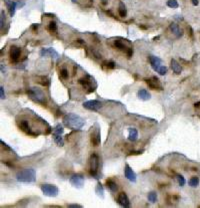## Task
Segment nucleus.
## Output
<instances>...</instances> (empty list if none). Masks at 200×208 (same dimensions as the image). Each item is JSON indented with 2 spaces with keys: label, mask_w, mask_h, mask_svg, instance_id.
<instances>
[{
  "label": "nucleus",
  "mask_w": 200,
  "mask_h": 208,
  "mask_svg": "<svg viewBox=\"0 0 200 208\" xmlns=\"http://www.w3.org/2000/svg\"><path fill=\"white\" fill-rule=\"evenodd\" d=\"M63 125L71 130H79L84 126L85 121L76 114H67L63 117Z\"/></svg>",
  "instance_id": "f257e3e1"
},
{
  "label": "nucleus",
  "mask_w": 200,
  "mask_h": 208,
  "mask_svg": "<svg viewBox=\"0 0 200 208\" xmlns=\"http://www.w3.org/2000/svg\"><path fill=\"white\" fill-rule=\"evenodd\" d=\"M27 95L35 103L41 104V105H46L47 100H46V97H45V94L39 88L34 87L27 90Z\"/></svg>",
  "instance_id": "f03ea898"
},
{
  "label": "nucleus",
  "mask_w": 200,
  "mask_h": 208,
  "mask_svg": "<svg viewBox=\"0 0 200 208\" xmlns=\"http://www.w3.org/2000/svg\"><path fill=\"white\" fill-rule=\"evenodd\" d=\"M36 174L33 169H24L16 174V179L22 183H33L36 180Z\"/></svg>",
  "instance_id": "7ed1b4c3"
},
{
  "label": "nucleus",
  "mask_w": 200,
  "mask_h": 208,
  "mask_svg": "<svg viewBox=\"0 0 200 208\" xmlns=\"http://www.w3.org/2000/svg\"><path fill=\"white\" fill-rule=\"evenodd\" d=\"M78 82H79L84 89L87 90L88 93H92V92L95 91L96 88H97V84H96L95 80L90 76H84V78H79Z\"/></svg>",
  "instance_id": "20e7f679"
},
{
  "label": "nucleus",
  "mask_w": 200,
  "mask_h": 208,
  "mask_svg": "<svg viewBox=\"0 0 200 208\" xmlns=\"http://www.w3.org/2000/svg\"><path fill=\"white\" fill-rule=\"evenodd\" d=\"M41 191L45 196L48 197H56L58 195V188L53 184H42L40 186Z\"/></svg>",
  "instance_id": "39448f33"
},
{
  "label": "nucleus",
  "mask_w": 200,
  "mask_h": 208,
  "mask_svg": "<svg viewBox=\"0 0 200 208\" xmlns=\"http://www.w3.org/2000/svg\"><path fill=\"white\" fill-rule=\"evenodd\" d=\"M98 167H99V157L97 156V154L93 153L90 156V169L89 173L93 177H97V171Z\"/></svg>",
  "instance_id": "423d86ee"
},
{
  "label": "nucleus",
  "mask_w": 200,
  "mask_h": 208,
  "mask_svg": "<svg viewBox=\"0 0 200 208\" xmlns=\"http://www.w3.org/2000/svg\"><path fill=\"white\" fill-rule=\"evenodd\" d=\"M102 103L99 101H95V100H92V101H87L83 103V108L89 110V111H93V112H98L100 111V109L102 108Z\"/></svg>",
  "instance_id": "0eeeda50"
},
{
  "label": "nucleus",
  "mask_w": 200,
  "mask_h": 208,
  "mask_svg": "<svg viewBox=\"0 0 200 208\" xmlns=\"http://www.w3.org/2000/svg\"><path fill=\"white\" fill-rule=\"evenodd\" d=\"M69 182L73 187L82 188L84 186V177L81 174H74L70 177Z\"/></svg>",
  "instance_id": "6e6552de"
},
{
  "label": "nucleus",
  "mask_w": 200,
  "mask_h": 208,
  "mask_svg": "<svg viewBox=\"0 0 200 208\" xmlns=\"http://www.w3.org/2000/svg\"><path fill=\"white\" fill-rule=\"evenodd\" d=\"M144 80L147 84V86H148L151 90L162 91V89H163L161 84H160L159 80H158V78H156V76H152V78H145Z\"/></svg>",
  "instance_id": "1a4fd4ad"
},
{
  "label": "nucleus",
  "mask_w": 200,
  "mask_h": 208,
  "mask_svg": "<svg viewBox=\"0 0 200 208\" xmlns=\"http://www.w3.org/2000/svg\"><path fill=\"white\" fill-rule=\"evenodd\" d=\"M21 54V49L17 46L13 45L10 48V52H9V56H10V60L12 62H17L20 58Z\"/></svg>",
  "instance_id": "9d476101"
},
{
  "label": "nucleus",
  "mask_w": 200,
  "mask_h": 208,
  "mask_svg": "<svg viewBox=\"0 0 200 208\" xmlns=\"http://www.w3.org/2000/svg\"><path fill=\"white\" fill-rule=\"evenodd\" d=\"M40 56H50V58H58V52L56 51L54 48H42V49L39 51Z\"/></svg>",
  "instance_id": "9b49d317"
},
{
  "label": "nucleus",
  "mask_w": 200,
  "mask_h": 208,
  "mask_svg": "<svg viewBox=\"0 0 200 208\" xmlns=\"http://www.w3.org/2000/svg\"><path fill=\"white\" fill-rule=\"evenodd\" d=\"M19 127H20V129L25 133V134L29 135V136H33V137L38 136V134H36V133H33L32 131H31L30 126H29V124H28V122H27V121H21L20 124H19Z\"/></svg>",
  "instance_id": "f8f14e48"
},
{
  "label": "nucleus",
  "mask_w": 200,
  "mask_h": 208,
  "mask_svg": "<svg viewBox=\"0 0 200 208\" xmlns=\"http://www.w3.org/2000/svg\"><path fill=\"white\" fill-rule=\"evenodd\" d=\"M124 175H125V178H127L130 182H133V183L136 182V174H135V172L129 167L128 165H126L124 168Z\"/></svg>",
  "instance_id": "ddd939ff"
},
{
  "label": "nucleus",
  "mask_w": 200,
  "mask_h": 208,
  "mask_svg": "<svg viewBox=\"0 0 200 208\" xmlns=\"http://www.w3.org/2000/svg\"><path fill=\"white\" fill-rule=\"evenodd\" d=\"M117 202H118L119 205L123 206V207H129V205H130L128 196H127L126 193H124V192H122V193H120L118 195V197H117Z\"/></svg>",
  "instance_id": "4468645a"
},
{
  "label": "nucleus",
  "mask_w": 200,
  "mask_h": 208,
  "mask_svg": "<svg viewBox=\"0 0 200 208\" xmlns=\"http://www.w3.org/2000/svg\"><path fill=\"white\" fill-rule=\"evenodd\" d=\"M91 143L94 147H97L101 143V136H100V130L97 129L93 134L91 135Z\"/></svg>",
  "instance_id": "2eb2a0df"
},
{
  "label": "nucleus",
  "mask_w": 200,
  "mask_h": 208,
  "mask_svg": "<svg viewBox=\"0 0 200 208\" xmlns=\"http://www.w3.org/2000/svg\"><path fill=\"white\" fill-rule=\"evenodd\" d=\"M169 29L176 36V38H179V37H181L182 35H183V31L179 28V26H178L176 23H171V24L169 25Z\"/></svg>",
  "instance_id": "dca6fc26"
},
{
  "label": "nucleus",
  "mask_w": 200,
  "mask_h": 208,
  "mask_svg": "<svg viewBox=\"0 0 200 208\" xmlns=\"http://www.w3.org/2000/svg\"><path fill=\"white\" fill-rule=\"evenodd\" d=\"M5 4H6L7 8H8L9 14L12 17L15 14V9L17 7V3L14 2V1H10V0H5Z\"/></svg>",
  "instance_id": "f3484780"
},
{
  "label": "nucleus",
  "mask_w": 200,
  "mask_h": 208,
  "mask_svg": "<svg viewBox=\"0 0 200 208\" xmlns=\"http://www.w3.org/2000/svg\"><path fill=\"white\" fill-rule=\"evenodd\" d=\"M137 96H138V98L141 101H149V100L151 99V95L144 89L139 90L138 93H137Z\"/></svg>",
  "instance_id": "a211bd4d"
},
{
  "label": "nucleus",
  "mask_w": 200,
  "mask_h": 208,
  "mask_svg": "<svg viewBox=\"0 0 200 208\" xmlns=\"http://www.w3.org/2000/svg\"><path fill=\"white\" fill-rule=\"evenodd\" d=\"M138 139V131L135 128H129L128 129V140L131 142H135Z\"/></svg>",
  "instance_id": "6ab92c4d"
},
{
  "label": "nucleus",
  "mask_w": 200,
  "mask_h": 208,
  "mask_svg": "<svg viewBox=\"0 0 200 208\" xmlns=\"http://www.w3.org/2000/svg\"><path fill=\"white\" fill-rule=\"evenodd\" d=\"M106 186L111 192H113V193H115V192L118 191V185H117V184L115 183L112 179L106 180Z\"/></svg>",
  "instance_id": "aec40b11"
},
{
  "label": "nucleus",
  "mask_w": 200,
  "mask_h": 208,
  "mask_svg": "<svg viewBox=\"0 0 200 208\" xmlns=\"http://www.w3.org/2000/svg\"><path fill=\"white\" fill-rule=\"evenodd\" d=\"M171 68L174 72V74H179L181 72V64L175 60H171Z\"/></svg>",
  "instance_id": "412c9836"
},
{
  "label": "nucleus",
  "mask_w": 200,
  "mask_h": 208,
  "mask_svg": "<svg viewBox=\"0 0 200 208\" xmlns=\"http://www.w3.org/2000/svg\"><path fill=\"white\" fill-rule=\"evenodd\" d=\"M152 68H153L155 72H157L159 74H161V76H165L166 74H167V68L164 66H152Z\"/></svg>",
  "instance_id": "4be33fe9"
},
{
  "label": "nucleus",
  "mask_w": 200,
  "mask_h": 208,
  "mask_svg": "<svg viewBox=\"0 0 200 208\" xmlns=\"http://www.w3.org/2000/svg\"><path fill=\"white\" fill-rule=\"evenodd\" d=\"M149 62L151 64V66H160L162 64V60L159 58H156V56H149Z\"/></svg>",
  "instance_id": "5701e85b"
},
{
  "label": "nucleus",
  "mask_w": 200,
  "mask_h": 208,
  "mask_svg": "<svg viewBox=\"0 0 200 208\" xmlns=\"http://www.w3.org/2000/svg\"><path fill=\"white\" fill-rule=\"evenodd\" d=\"M118 13L120 15V17H126L127 15V10H126V6L124 5L123 2L119 3V7H118Z\"/></svg>",
  "instance_id": "b1692460"
},
{
  "label": "nucleus",
  "mask_w": 200,
  "mask_h": 208,
  "mask_svg": "<svg viewBox=\"0 0 200 208\" xmlns=\"http://www.w3.org/2000/svg\"><path fill=\"white\" fill-rule=\"evenodd\" d=\"M47 29H48L49 32H51V33L57 32V24H56L55 21H50V22L48 23Z\"/></svg>",
  "instance_id": "393cba45"
},
{
  "label": "nucleus",
  "mask_w": 200,
  "mask_h": 208,
  "mask_svg": "<svg viewBox=\"0 0 200 208\" xmlns=\"http://www.w3.org/2000/svg\"><path fill=\"white\" fill-rule=\"evenodd\" d=\"M53 140L57 146L62 147L64 145V141H63V138L61 137V135H53Z\"/></svg>",
  "instance_id": "a878e982"
},
{
  "label": "nucleus",
  "mask_w": 200,
  "mask_h": 208,
  "mask_svg": "<svg viewBox=\"0 0 200 208\" xmlns=\"http://www.w3.org/2000/svg\"><path fill=\"white\" fill-rule=\"evenodd\" d=\"M63 132H64V129H63V127L61 126V125H56L55 127H54V129H53V135H62L63 134Z\"/></svg>",
  "instance_id": "bb28decb"
},
{
  "label": "nucleus",
  "mask_w": 200,
  "mask_h": 208,
  "mask_svg": "<svg viewBox=\"0 0 200 208\" xmlns=\"http://www.w3.org/2000/svg\"><path fill=\"white\" fill-rule=\"evenodd\" d=\"M95 192H96V194H97V195L101 196V197H103V196H104V195H103V194H104V190H103V187H102V185H101V183H99V182L97 183Z\"/></svg>",
  "instance_id": "cd10ccee"
},
{
  "label": "nucleus",
  "mask_w": 200,
  "mask_h": 208,
  "mask_svg": "<svg viewBox=\"0 0 200 208\" xmlns=\"http://www.w3.org/2000/svg\"><path fill=\"white\" fill-rule=\"evenodd\" d=\"M39 84H41L44 87H49L50 86V80L46 76H41L40 80H39Z\"/></svg>",
  "instance_id": "c85d7f7f"
},
{
  "label": "nucleus",
  "mask_w": 200,
  "mask_h": 208,
  "mask_svg": "<svg viewBox=\"0 0 200 208\" xmlns=\"http://www.w3.org/2000/svg\"><path fill=\"white\" fill-rule=\"evenodd\" d=\"M189 185L193 188L197 187V186L199 185V178L198 177H192L191 179L189 180Z\"/></svg>",
  "instance_id": "c756f323"
},
{
  "label": "nucleus",
  "mask_w": 200,
  "mask_h": 208,
  "mask_svg": "<svg viewBox=\"0 0 200 208\" xmlns=\"http://www.w3.org/2000/svg\"><path fill=\"white\" fill-rule=\"evenodd\" d=\"M156 200H157V194H156V192H150V193L148 194V201L151 202V203H154V202H156Z\"/></svg>",
  "instance_id": "7c9ffc66"
},
{
  "label": "nucleus",
  "mask_w": 200,
  "mask_h": 208,
  "mask_svg": "<svg viewBox=\"0 0 200 208\" xmlns=\"http://www.w3.org/2000/svg\"><path fill=\"white\" fill-rule=\"evenodd\" d=\"M167 6L170 7V8H178V7H179V4H178V2L176 0H168Z\"/></svg>",
  "instance_id": "2f4dec72"
},
{
  "label": "nucleus",
  "mask_w": 200,
  "mask_h": 208,
  "mask_svg": "<svg viewBox=\"0 0 200 208\" xmlns=\"http://www.w3.org/2000/svg\"><path fill=\"white\" fill-rule=\"evenodd\" d=\"M113 45L115 46L116 48H118V49H120V50H124L125 48V45L124 44L121 42V41H119V40H115L114 42H113Z\"/></svg>",
  "instance_id": "473e14b6"
},
{
  "label": "nucleus",
  "mask_w": 200,
  "mask_h": 208,
  "mask_svg": "<svg viewBox=\"0 0 200 208\" xmlns=\"http://www.w3.org/2000/svg\"><path fill=\"white\" fill-rule=\"evenodd\" d=\"M68 76H69L68 70H66V68H62V70H60V78H61L62 80H67Z\"/></svg>",
  "instance_id": "72a5a7b5"
},
{
  "label": "nucleus",
  "mask_w": 200,
  "mask_h": 208,
  "mask_svg": "<svg viewBox=\"0 0 200 208\" xmlns=\"http://www.w3.org/2000/svg\"><path fill=\"white\" fill-rule=\"evenodd\" d=\"M103 66H105L106 68H108V70H113V68H115V64L113 62H103Z\"/></svg>",
  "instance_id": "f704fd0d"
},
{
  "label": "nucleus",
  "mask_w": 200,
  "mask_h": 208,
  "mask_svg": "<svg viewBox=\"0 0 200 208\" xmlns=\"http://www.w3.org/2000/svg\"><path fill=\"white\" fill-rule=\"evenodd\" d=\"M4 22H5V14H4V11L1 10V18H0V27H1V29H3Z\"/></svg>",
  "instance_id": "c9c22d12"
},
{
  "label": "nucleus",
  "mask_w": 200,
  "mask_h": 208,
  "mask_svg": "<svg viewBox=\"0 0 200 208\" xmlns=\"http://www.w3.org/2000/svg\"><path fill=\"white\" fill-rule=\"evenodd\" d=\"M177 180H178V183H179L180 186H184V185H185V179H184V177L182 175L178 174V175H177Z\"/></svg>",
  "instance_id": "e433bc0d"
},
{
  "label": "nucleus",
  "mask_w": 200,
  "mask_h": 208,
  "mask_svg": "<svg viewBox=\"0 0 200 208\" xmlns=\"http://www.w3.org/2000/svg\"><path fill=\"white\" fill-rule=\"evenodd\" d=\"M0 98H1V100H5V99H6V97H5V93H4V89H3V87H0Z\"/></svg>",
  "instance_id": "4c0bfd02"
},
{
  "label": "nucleus",
  "mask_w": 200,
  "mask_h": 208,
  "mask_svg": "<svg viewBox=\"0 0 200 208\" xmlns=\"http://www.w3.org/2000/svg\"><path fill=\"white\" fill-rule=\"evenodd\" d=\"M75 45H85V42H84V40H82V39H77V40H75Z\"/></svg>",
  "instance_id": "58836bf2"
},
{
  "label": "nucleus",
  "mask_w": 200,
  "mask_h": 208,
  "mask_svg": "<svg viewBox=\"0 0 200 208\" xmlns=\"http://www.w3.org/2000/svg\"><path fill=\"white\" fill-rule=\"evenodd\" d=\"M91 51H92V54H93V56H95L96 58H102V56H101V54H98V52L96 51V50L91 49Z\"/></svg>",
  "instance_id": "ea45409f"
},
{
  "label": "nucleus",
  "mask_w": 200,
  "mask_h": 208,
  "mask_svg": "<svg viewBox=\"0 0 200 208\" xmlns=\"http://www.w3.org/2000/svg\"><path fill=\"white\" fill-rule=\"evenodd\" d=\"M68 207L70 208H81L82 206L80 204H68Z\"/></svg>",
  "instance_id": "a19ab883"
},
{
  "label": "nucleus",
  "mask_w": 200,
  "mask_h": 208,
  "mask_svg": "<svg viewBox=\"0 0 200 208\" xmlns=\"http://www.w3.org/2000/svg\"><path fill=\"white\" fill-rule=\"evenodd\" d=\"M126 52H127V56H128V58H131V56H133V49L132 48H128V49L126 50Z\"/></svg>",
  "instance_id": "79ce46f5"
},
{
  "label": "nucleus",
  "mask_w": 200,
  "mask_h": 208,
  "mask_svg": "<svg viewBox=\"0 0 200 208\" xmlns=\"http://www.w3.org/2000/svg\"><path fill=\"white\" fill-rule=\"evenodd\" d=\"M141 153H142V151H131L129 155H140Z\"/></svg>",
  "instance_id": "37998d69"
},
{
  "label": "nucleus",
  "mask_w": 200,
  "mask_h": 208,
  "mask_svg": "<svg viewBox=\"0 0 200 208\" xmlns=\"http://www.w3.org/2000/svg\"><path fill=\"white\" fill-rule=\"evenodd\" d=\"M38 24H33L32 25V30L34 31V32H37V29H38Z\"/></svg>",
  "instance_id": "c03bdc74"
},
{
  "label": "nucleus",
  "mask_w": 200,
  "mask_h": 208,
  "mask_svg": "<svg viewBox=\"0 0 200 208\" xmlns=\"http://www.w3.org/2000/svg\"><path fill=\"white\" fill-rule=\"evenodd\" d=\"M192 1V4L194 5V6H197L198 4H199V1L198 0H191Z\"/></svg>",
  "instance_id": "a18cd8bd"
},
{
  "label": "nucleus",
  "mask_w": 200,
  "mask_h": 208,
  "mask_svg": "<svg viewBox=\"0 0 200 208\" xmlns=\"http://www.w3.org/2000/svg\"><path fill=\"white\" fill-rule=\"evenodd\" d=\"M188 28H189V35L191 36V38H193V30H192V28L190 26Z\"/></svg>",
  "instance_id": "49530a36"
},
{
  "label": "nucleus",
  "mask_w": 200,
  "mask_h": 208,
  "mask_svg": "<svg viewBox=\"0 0 200 208\" xmlns=\"http://www.w3.org/2000/svg\"><path fill=\"white\" fill-rule=\"evenodd\" d=\"M139 28L142 29V30H146V29H147V26H144V25H139Z\"/></svg>",
  "instance_id": "de8ad7c7"
},
{
  "label": "nucleus",
  "mask_w": 200,
  "mask_h": 208,
  "mask_svg": "<svg viewBox=\"0 0 200 208\" xmlns=\"http://www.w3.org/2000/svg\"><path fill=\"white\" fill-rule=\"evenodd\" d=\"M101 2H102L103 5H106L108 3V0H101Z\"/></svg>",
  "instance_id": "09e8293b"
},
{
  "label": "nucleus",
  "mask_w": 200,
  "mask_h": 208,
  "mask_svg": "<svg viewBox=\"0 0 200 208\" xmlns=\"http://www.w3.org/2000/svg\"><path fill=\"white\" fill-rule=\"evenodd\" d=\"M172 198H173V199H175V200H178V199H179V196H178V195H173V197H172Z\"/></svg>",
  "instance_id": "8fccbe9b"
},
{
  "label": "nucleus",
  "mask_w": 200,
  "mask_h": 208,
  "mask_svg": "<svg viewBox=\"0 0 200 208\" xmlns=\"http://www.w3.org/2000/svg\"><path fill=\"white\" fill-rule=\"evenodd\" d=\"M158 39H159V36H157V37H154V38H153V40H158Z\"/></svg>",
  "instance_id": "3c124183"
},
{
  "label": "nucleus",
  "mask_w": 200,
  "mask_h": 208,
  "mask_svg": "<svg viewBox=\"0 0 200 208\" xmlns=\"http://www.w3.org/2000/svg\"><path fill=\"white\" fill-rule=\"evenodd\" d=\"M72 2H73V3H77V0H72Z\"/></svg>",
  "instance_id": "603ef678"
}]
</instances>
